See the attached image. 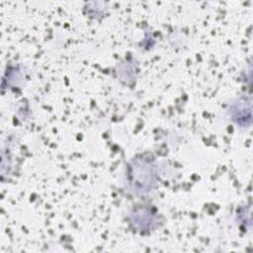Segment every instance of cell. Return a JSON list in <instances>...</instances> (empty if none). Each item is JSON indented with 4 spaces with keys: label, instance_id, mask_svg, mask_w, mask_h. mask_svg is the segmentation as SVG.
I'll return each mask as SVG.
<instances>
[{
    "label": "cell",
    "instance_id": "1",
    "mask_svg": "<svg viewBox=\"0 0 253 253\" xmlns=\"http://www.w3.org/2000/svg\"><path fill=\"white\" fill-rule=\"evenodd\" d=\"M156 221L155 213L149 209H137L131 213L130 223L135 230L140 232L149 231L154 227Z\"/></svg>",
    "mask_w": 253,
    "mask_h": 253
}]
</instances>
